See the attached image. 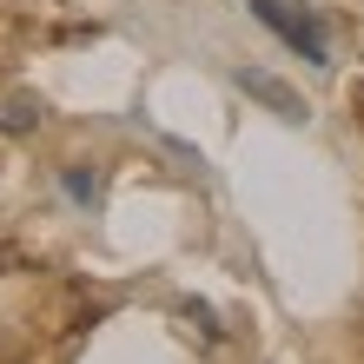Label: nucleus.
<instances>
[{"label": "nucleus", "mask_w": 364, "mask_h": 364, "mask_svg": "<svg viewBox=\"0 0 364 364\" xmlns=\"http://www.w3.org/2000/svg\"><path fill=\"white\" fill-rule=\"evenodd\" d=\"M0 126H7V133H27V126H40V106L33 100H7L0 106Z\"/></svg>", "instance_id": "20e7f679"}, {"label": "nucleus", "mask_w": 364, "mask_h": 364, "mask_svg": "<svg viewBox=\"0 0 364 364\" xmlns=\"http://www.w3.org/2000/svg\"><path fill=\"white\" fill-rule=\"evenodd\" d=\"M60 186H67V199L73 205H100V173H93V166H67V173H60Z\"/></svg>", "instance_id": "7ed1b4c3"}, {"label": "nucleus", "mask_w": 364, "mask_h": 364, "mask_svg": "<svg viewBox=\"0 0 364 364\" xmlns=\"http://www.w3.org/2000/svg\"><path fill=\"white\" fill-rule=\"evenodd\" d=\"M252 14H259L291 53H305L311 67H325V60H331V40H325V20H318V14L291 7V0H252Z\"/></svg>", "instance_id": "f257e3e1"}, {"label": "nucleus", "mask_w": 364, "mask_h": 364, "mask_svg": "<svg viewBox=\"0 0 364 364\" xmlns=\"http://www.w3.org/2000/svg\"><path fill=\"white\" fill-rule=\"evenodd\" d=\"M239 87H245L252 100H259V106H272V113H285V119H305V100H298V93H285V87H278L272 73H259V67H239Z\"/></svg>", "instance_id": "f03ea898"}]
</instances>
